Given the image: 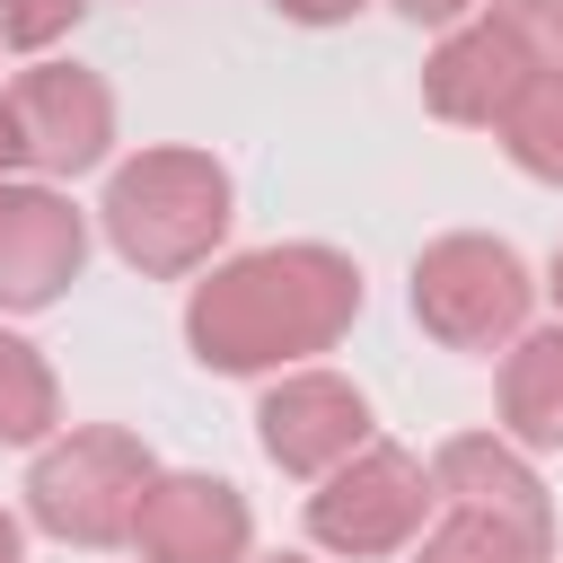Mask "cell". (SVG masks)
<instances>
[{
  "mask_svg": "<svg viewBox=\"0 0 563 563\" xmlns=\"http://www.w3.org/2000/svg\"><path fill=\"white\" fill-rule=\"evenodd\" d=\"M352 317H361V264L343 246L290 238V246H246L211 264V282H194L185 299V343L202 369L273 378V369H299L308 352H334Z\"/></svg>",
  "mask_w": 563,
  "mask_h": 563,
  "instance_id": "6da1fadb",
  "label": "cell"
},
{
  "mask_svg": "<svg viewBox=\"0 0 563 563\" xmlns=\"http://www.w3.org/2000/svg\"><path fill=\"white\" fill-rule=\"evenodd\" d=\"M106 238L132 273L150 282H176L194 264H211V246L229 238L238 220V194H229V167L211 150H185V141H158V150H132L114 158L106 176Z\"/></svg>",
  "mask_w": 563,
  "mask_h": 563,
  "instance_id": "7a4b0ae2",
  "label": "cell"
},
{
  "mask_svg": "<svg viewBox=\"0 0 563 563\" xmlns=\"http://www.w3.org/2000/svg\"><path fill=\"white\" fill-rule=\"evenodd\" d=\"M150 475H158V457L123 422L53 431L26 466V519L62 545H132V510H141Z\"/></svg>",
  "mask_w": 563,
  "mask_h": 563,
  "instance_id": "3957f363",
  "label": "cell"
},
{
  "mask_svg": "<svg viewBox=\"0 0 563 563\" xmlns=\"http://www.w3.org/2000/svg\"><path fill=\"white\" fill-rule=\"evenodd\" d=\"M537 308V282L510 238L449 229L413 255V325L449 352H501Z\"/></svg>",
  "mask_w": 563,
  "mask_h": 563,
  "instance_id": "277c9868",
  "label": "cell"
},
{
  "mask_svg": "<svg viewBox=\"0 0 563 563\" xmlns=\"http://www.w3.org/2000/svg\"><path fill=\"white\" fill-rule=\"evenodd\" d=\"M431 466L413 457V449H396V440H361L352 457H334L325 475H317V493H308V537L325 545V554H396V545H413L422 537V519H431Z\"/></svg>",
  "mask_w": 563,
  "mask_h": 563,
  "instance_id": "5b68a950",
  "label": "cell"
},
{
  "mask_svg": "<svg viewBox=\"0 0 563 563\" xmlns=\"http://www.w3.org/2000/svg\"><path fill=\"white\" fill-rule=\"evenodd\" d=\"M132 545L150 563H246L255 545V510L229 475H202V466H158L141 484V510H132Z\"/></svg>",
  "mask_w": 563,
  "mask_h": 563,
  "instance_id": "8992f818",
  "label": "cell"
},
{
  "mask_svg": "<svg viewBox=\"0 0 563 563\" xmlns=\"http://www.w3.org/2000/svg\"><path fill=\"white\" fill-rule=\"evenodd\" d=\"M255 440L282 475H325L369 440V396L343 369H273V387L255 396Z\"/></svg>",
  "mask_w": 563,
  "mask_h": 563,
  "instance_id": "52a82bcc",
  "label": "cell"
},
{
  "mask_svg": "<svg viewBox=\"0 0 563 563\" xmlns=\"http://www.w3.org/2000/svg\"><path fill=\"white\" fill-rule=\"evenodd\" d=\"M88 264V220L70 211L62 185H18L0 176V308L35 317L53 308Z\"/></svg>",
  "mask_w": 563,
  "mask_h": 563,
  "instance_id": "ba28073f",
  "label": "cell"
},
{
  "mask_svg": "<svg viewBox=\"0 0 563 563\" xmlns=\"http://www.w3.org/2000/svg\"><path fill=\"white\" fill-rule=\"evenodd\" d=\"M18 123H26V158L44 176H88L114 150V88L88 62H26L9 88Z\"/></svg>",
  "mask_w": 563,
  "mask_h": 563,
  "instance_id": "9c48e42d",
  "label": "cell"
},
{
  "mask_svg": "<svg viewBox=\"0 0 563 563\" xmlns=\"http://www.w3.org/2000/svg\"><path fill=\"white\" fill-rule=\"evenodd\" d=\"M528 70H537V53H528L501 18H466V26H449V35L431 44V62H422V106H431L440 123L493 132Z\"/></svg>",
  "mask_w": 563,
  "mask_h": 563,
  "instance_id": "30bf717a",
  "label": "cell"
},
{
  "mask_svg": "<svg viewBox=\"0 0 563 563\" xmlns=\"http://www.w3.org/2000/svg\"><path fill=\"white\" fill-rule=\"evenodd\" d=\"M431 493H440L449 510H484V519H510V528H528V537L554 545V501H545L537 466H528L510 440H493V431H457V440H440V457H431Z\"/></svg>",
  "mask_w": 563,
  "mask_h": 563,
  "instance_id": "8fae6325",
  "label": "cell"
},
{
  "mask_svg": "<svg viewBox=\"0 0 563 563\" xmlns=\"http://www.w3.org/2000/svg\"><path fill=\"white\" fill-rule=\"evenodd\" d=\"M501 440L510 449H563V317L519 325L501 343Z\"/></svg>",
  "mask_w": 563,
  "mask_h": 563,
  "instance_id": "7c38bea8",
  "label": "cell"
},
{
  "mask_svg": "<svg viewBox=\"0 0 563 563\" xmlns=\"http://www.w3.org/2000/svg\"><path fill=\"white\" fill-rule=\"evenodd\" d=\"M493 141L510 150V167H519V176L563 185V62H537V70L519 79V97L501 106Z\"/></svg>",
  "mask_w": 563,
  "mask_h": 563,
  "instance_id": "4fadbf2b",
  "label": "cell"
},
{
  "mask_svg": "<svg viewBox=\"0 0 563 563\" xmlns=\"http://www.w3.org/2000/svg\"><path fill=\"white\" fill-rule=\"evenodd\" d=\"M53 422H62V378H53V361H44L26 334L0 325V449H44Z\"/></svg>",
  "mask_w": 563,
  "mask_h": 563,
  "instance_id": "5bb4252c",
  "label": "cell"
},
{
  "mask_svg": "<svg viewBox=\"0 0 563 563\" xmlns=\"http://www.w3.org/2000/svg\"><path fill=\"white\" fill-rule=\"evenodd\" d=\"M545 554H554L545 537H528L510 519H484V510H449L413 545V563H545Z\"/></svg>",
  "mask_w": 563,
  "mask_h": 563,
  "instance_id": "9a60e30c",
  "label": "cell"
},
{
  "mask_svg": "<svg viewBox=\"0 0 563 563\" xmlns=\"http://www.w3.org/2000/svg\"><path fill=\"white\" fill-rule=\"evenodd\" d=\"M88 18V0H0V44L18 53H44L53 35H70Z\"/></svg>",
  "mask_w": 563,
  "mask_h": 563,
  "instance_id": "2e32d148",
  "label": "cell"
},
{
  "mask_svg": "<svg viewBox=\"0 0 563 563\" xmlns=\"http://www.w3.org/2000/svg\"><path fill=\"white\" fill-rule=\"evenodd\" d=\"M484 18H501L537 62H563V0H484Z\"/></svg>",
  "mask_w": 563,
  "mask_h": 563,
  "instance_id": "e0dca14e",
  "label": "cell"
},
{
  "mask_svg": "<svg viewBox=\"0 0 563 563\" xmlns=\"http://www.w3.org/2000/svg\"><path fill=\"white\" fill-rule=\"evenodd\" d=\"M282 18H299V26H343L352 9H369V0H273Z\"/></svg>",
  "mask_w": 563,
  "mask_h": 563,
  "instance_id": "ac0fdd59",
  "label": "cell"
},
{
  "mask_svg": "<svg viewBox=\"0 0 563 563\" xmlns=\"http://www.w3.org/2000/svg\"><path fill=\"white\" fill-rule=\"evenodd\" d=\"M26 167V123H18V106L0 97V176H18Z\"/></svg>",
  "mask_w": 563,
  "mask_h": 563,
  "instance_id": "d6986e66",
  "label": "cell"
},
{
  "mask_svg": "<svg viewBox=\"0 0 563 563\" xmlns=\"http://www.w3.org/2000/svg\"><path fill=\"white\" fill-rule=\"evenodd\" d=\"M413 26H449V18H466V0H396Z\"/></svg>",
  "mask_w": 563,
  "mask_h": 563,
  "instance_id": "ffe728a7",
  "label": "cell"
},
{
  "mask_svg": "<svg viewBox=\"0 0 563 563\" xmlns=\"http://www.w3.org/2000/svg\"><path fill=\"white\" fill-rule=\"evenodd\" d=\"M0 563H26V528H18L9 510H0Z\"/></svg>",
  "mask_w": 563,
  "mask_h": 563,
  "instance_id": "44dd1931",
  "label": "cell"
},
{
  "mask_svg": "<svg viewBox=\"0 0 563 563\" xmlns=\"http://www.w3.org/2000/svg\"><path fill=\"white\" fill-rule=\"evenodd\" d=\"M545 290H554V308H563V246H554V264H545Z\"/></svg>",
  "mask_w": 563,
  "mask_h": 563,
  "instance_id": "7402d4cb",
  "label": "cell"
},
{
  "mask_svg": "<svg viewBox=\"0 0 563 563\" xmlns=\"http://www.w3.org/2000/svg\"><path fill=\"white\" fill-rule=\"evenodd\" d=\"M255 563H317V554H290V545H282V554H255Z\"/></svg>",
  "mask_w": 563,
  "mask_h": 563,
  "instance_id": "603a6c76",
  "label": "cell"
}]
</instances>
